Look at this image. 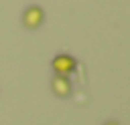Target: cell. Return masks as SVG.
<instances>
[{"label":"cell","mask_w":130,"mask_h":125,"mask_svg":"<svg viewBox=\"0 0 130 125\" xmlns=\"http://www.w3.org/2000/svg\"><path fill=\"white\" fill-rule=\"evenodd\" d=\"M106 125H118V123H116V121H108Z\"/></svg>","instance_id":"4"},{"label":"cell","mask_w":130,"mask_h":125,"mask_svg":"<svg viewBox=\"0 0 130 125\" xmlns=\"http://www.w3.org/2000/svg\"><path fill=\"white\" fill-rule=\"evenodd\" d=\"M51 67H53V71H55V75H61V77H69L73 71H75V67H77V60L73 58V56H69V54H57L55 58H53V62H51Z\"/></svg>","instance_id":"1"},{"label":"cell","mask_w":130,"mask_h":125,"mask_svg":"<svg viewBox=\"0 0 130 125\" xmlns=\"http://www.w3.org/2000/svg\"><path fill=\"white\" fill-rule=\"evenodd\" d=\"M45 20V14H43V8L39 6H28L22 14V24L26 30H37Z\"/></svg>","instance_id":"2"},{"label":"cell","mask_w":130,"mask_h":125,"mask_svg":"<svg viewBox=\"0 0 130 125\" xmlns=\"http://www.w3.org/2000/svg\"><path fill=\"white\" fill-rule=\"evenodd\" d=\"M51 89L57 97H69L71 95V81L67 77H61V75H53L51 79Z\"/></svg>","instance_id":"3"}]
</instances>
